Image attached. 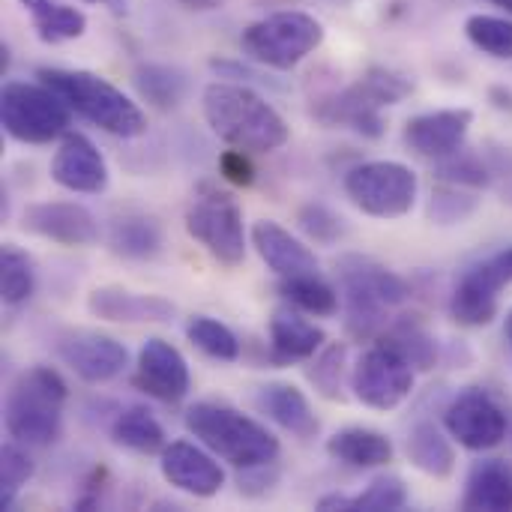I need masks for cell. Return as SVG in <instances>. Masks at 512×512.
<instances>
[{"instance_id":"cell-40","label":"cell","mask_w":512,"mask_h":512,"mask_svg":"<svg viewBox=\"0 0 512 512\" xmlns=\"http://www.w3.org/2000/svg\"><path fill=\"white\" fill-rule=\"evenodd\" d=\"M33 459L21 450V444H6L0 453V504L3 510H12L18 492L27 486V480L33 477Z\"/></svg>"},{"instance_id":"cell-8","label":"cell","mask_w":512,"mask_h":512,"mask_svg":"<svg viewBox=\"0 0 512 512\" xmlns=\"http://www.w3.org/2000/svg\"><path fill=\"white\" fill-rule=\"evenodd\" d=\"M0 120L6 135L21 144H51L66 135L72 108L42 81H6L0 93Z\"/></svg>"},{"instance_id":"cell-35","label":"cell","mask_w":512,"mask_h":512,"mask_svg":"<svg viewBox=\"0 0 512 512\" xmlns=\"http://www.w3.org/2000/svg\"><path fill=\"white\" fill-rule=\"evenodd\" d=\"M345 372H348V345L333 342L321 348L318 360L306 375L327 402H345Z\"/></svg>"},{"instance_id":"cell-36","label":"cell","mask_w":512,"mask_h":512,"mask_svg":"<svg viewBox=\"0 0 512 512\" xmlns=\"http://www.w3.org/2000/svg\"><path fill=\"white\" fill-rule=\"evenodd\" d=\"M465 33L474 48L495 60H512V15H471L465 21Z\"/></svg>"},{"instance_id":"cell-13","label":"cell","mask_w":512,"mask_h":512,"mask_svg":"<svg viewBox=\"0 0 512 512\" xmlns=\"http://www.w3.org/2000/svg\"><path fill=\"white\" fill-rule=\"evenodd\" d=\"M444 429L465 450L486 453V450H495L507 441L510 420L492 396H486L483 390H465L447 405Z\"/></svg>"},{"instance_id":"cell-29","label":"cell","mask_w":512,"mask_h":512,"mask_svg":"<svg viewBox=\"0 0 512 512\" xmlns=\"http://www.w3.org/2000/svg\"><path fill=\"white\" fill-rule=\"evenodd\" d=\"M276 291L288 306L300 309L303 315H315V318H333L342 306V294L318 273L288 276L279 282Z\"/></svg>"},{"instance_id":"cell-50","label":"cell","mask_w":512,"mask_h":512,"mask_svg":"<svg viewBox=\"0 0 512 512\" xmlns=\"http://www.w3.org/2000/svg\"><path fill=\"white\" fill-rule=\"evenodd\" d=\"M330 3H336V6H351L354 0H330Z\"/></svg>"},{"instance_id":"cell-34","label":"cell","mask_w":512,"mask_h":512,"mask_svg":"<svg viewBox=\"0 0 512 512\" xmlns=\"http://www.w3.org/2000/svg\"><path fill=\"white\" fill-rule=\"evenodd\" d=\"M186 336L201 354L219 363H234L240 357V339L231 333V327H225L222 321L210 315H192L186 321Z\"/></svg>"},{"instance_id":"cell-5","label":"cell","mask_w":512,"mask_h":512,"mask_svg":"<svg viewBox=\"0 0 512 512\" xmlns=\"http://www.w3.org/2000/svg\"><path fill=\"white\" fill-rule=\"evenodd\" d=\"M336 276L342 285L345 330L360 342L375 339L387 327V312L411 297V288L399 273L363 255L339 258Z\"/></svg>"},{"instance_id":"cell-49","label":"cell","mask_w":512,"mask_h":512,"mask_svg":"<svg viewBox=\"0 0 512 512\" xmlns=\"http://www.w3.org/2000/svg\"><path fill=\"white\" fill-rule=\"evenodd\" d=\"M489 3H495L498 9H504L507 15H512V0H489Z\"/></svg>"},{"instance_id":"cell-6","label":"cell","mask_w":512,"mask_h":512,"mask_svg":"<svg viewBox=\"0 0 512 512\" xmlns=\"http://www.w3.org/2000/svg\"><path fill=\"white\" fill-rule=\"evenodd\" d=\"M36 78L84 120L117 138H138L147 132V114L117 84L87 69H39Z\"/></svg>"},{"instance_id":"cell-24","label":"cell","mask_w":512,"mask_h":512,"mask_svg":"<svg viewBox=\"0 0 512 512\" xmlns=\"http://www.w3.org/2000/svg\"><path fill=\"white\" fill-rule=\"evenodd\" d=\"M462 510L510 512L512 510V465L504 459L477 462L468 474Z\"/></svg>"},{"instance_id":"cell-47","label":"cell","mask_w":512,"mask_h":512,"mask_svg":"<svg viewBox=\"0 0 512 512\" xmlns=\"http://www.w3.org/2000/svg\"><path fill=\"white\" fill-rule=\"evenodd\" d=\"M492 99H498V102H495L498 108H510V111H512V93H510V90H504V87H492Z\"/></svg>"},{"instance_id":"cell-9","label":"cell","mask_w":512,"mask_h":512,"mask_svg":"<svg viewBox=\"0 0 512 512\" xmlns=\"http://www.w3.org/2000/svg\"><path fill=\"white\" fill-rule=\"evenodd\" d=\"M186 231L222 267L243 264V258H246L243 207L237 204V198L231 192H222V189L204 183L186 210Z\"/></svg>"},{"instance_id":"cell-23","label":"cell","mask_w":512,"mask_h":512,"mask_svg":"<svg viewBox=\"0 0 512 512\" xmlns=\"http://www.w3.org/2000/svg\"><path fill=\"white\" fill-rule=\"evenodd\" d=\"M255 405L267 420H273L279 429H285L288 435L300 441H312L321 432V420L315 417V408L309 405L303 390H297L294 384L273 381V384L258 387Z\"/></svg>"},{"instance_id":"cell-38","label":"cell","mask_w":512,"mask_h":512,"mask_svg":"<svg viewBox=\"0 0 512 512\" xmlns=\"http://www.w3.org/2000/svg\"><path fill=\"white\" fill-rule=\"evenodd\" d=\"M435 174L441 183H453V186H468V189H486L495 180V171L489 165V159L477 156V153H453L450 159L435 162Z\"/></svg>"},{"instance_id":"cell-7","label":"cell","mask_w":512,"mask_h":512,"mask_svg":"<svg viewBox=\"0 0 512 512\" xmlns=\"http://www.w3.org/2000/svg\"><path fill=\"white\" fill-rule=\"evenodd\" d=\"M321 42H324V24L300 9L273 12L261 21H252L240 33L243 54L252 63L279 72L300 66L309 54L321 48Z\"/></svg>"},{"instance_id":"cell-12","label":"cell","mask_w":512,"mask_h":512,"mask_svg":"<svg viewBox=\"0 0 512 512\" xmlns=\"http://www.w3.org/2000/svg\"><path fill=\"white\" fill-rule=\"evenodd\" d=\"M414 372L417 369L381 339L357 360L351 390L372 411H396L414 393Z\"/></svg>"},{"instance_id":"cell-22","label":"cell","mask_w":512,"mask_h":512,"mask_svg":"<svg viewBox=\"0 0 512 512\" xmlns=\"http://www.w3.org/2000/svg\"><path fill=\"white\" fill-rule=\"evenodd\" d=\"M267 336H270V360L273 366H291V363H303V360H312L327 336L321 327L309 324L300 309L294 306H285V309H276L270 315V324H267Z\"/></svg>"},{"instance_id":"cell-14","label":"cell","mask_w":512,"mask_h":512,"mask_svg":"<svg viewBox=\"0 0 512 512\" xmlns=\"http://www.w3.org/2000/svg\"><path fill=\"white\" fill-rule=\"evenodd\" d=\"M54 351L84 384H108L129 366L126 345L96 330H66L57 336Z\"/></svg>"},{"instance_id":"cell-43","label":"cell","mask_w":512,"mask_h":512,"mask_svg":"<svg viewBox=\"0 0 512 512\" xmlns=\"http://www.w3.org/2000/svg\"><path fill=\"white\" fill-rule=\"evenodd\" d=\"M276 480H279V471H276V462H270V465H258V468H243L237 477V486H240V495L261 498L270 492V486H276Z\"/></svg>"},{"instance_id":"cell-26","label":"cell","mask_w":512,"mask_h":512,"mask_svg":"<svg viewBox=\"0 0 512 512\" xmlns=\"http://www.w3.org/2000/svg\"><path fill=\"white\" fill-rule=\"evenodd\" d=\"M108 249L126 261L156 258L162 249V225L144 213L117 216L108 228Z\"/></svg>"},{"instance_id":"cell-48","label":"cell","mask_w":512,"mask_h":512,"mask_svg":"<svg viewBox=\"0 0 512 512\" xmlns=\"http://www.w3.org/2000/svg\"><path fill=\"white\" fill-rule=\"evenodd\" d=\"M504 336H507V342H510L512 348V309L507 312V324H504Z\"/></svg>"},{"instance_id":"cell-17","label":"cell","mask_w":512,"mask_h":512,"mask_svg":"<svg viewBox=\"0 0 512 512\" xmlns=\"http://www.w3.org/2000/svg\"><path fill=\"white\" fill-rule=\"evenodd\" d=\"M474 111L471 108H441V111H426L417 114L405 123L402 141L411 153L441 162L450 159L465 147V138L471 132Z\"/></svg>"},{"instance_id":"cell-28","label":"cell","mask_w":512,"mask_h":512,"mask_svg":"<svg viewBox=\"0 0 512 512\" xmlns=\"http://www.w3.org/2000/svg\"><path fill=\"white\" fill-rule=\"evenodd\" d=\"M405 453H408V462L426 477L447 480L456 471V450L435 423H417L408 435Z\"/></svg>"},{"instance_id":"cell-18","label":"cell","mask_w":512,"mask_h":512,"mask_svg":"<svg viewBox=\"0 0 512 512\" xmlns=\"http://www.w3.org/2000/svg\"><path fill=\"white\" fill-rule=\"evenodd\" d=\"M51 180L78 195H99L108 189L111 174L105 156L87 135L66 132L51 159Z\"/></svg>"},{"instance_id":"cell-44","label":"cell","mask_w":512,"mask_h":512,"mask_svg":"<svg viewBox=\"0 0 512 512\" xmlns=\"http://www.w3.org/2000/svg\"><path fill=\"white\" fill-rule=\"evenodd\" d=\"M105 486H108V468H93L90 477L84 480V489L81 495L75 498V510H96L102 504V495H105Z\"/></svg>"},{"instance_id":"cell-3","label":"cell","mask_w":512,"mask_h":512,"mask_svg":"<svg viewBox=\"0 0 512 512\" xmlns=\"http://www.w3.org/2000/svg\"><path fill=\"white\" fill-rule=\"evenodd\" d=\"M69 387L51 366L21 372L3 402L6 435L27 447H51L63 435V408Z\"/></svg>"},{"instance_id":"cell-2","label":"cell","mask_w":512,"mask_h":512,"mask_svg":"<svg viewBox=\"0 0 512 512\" xmlns=\"http://www.w3.org/2000/svg\"><path fill=\"white\" fill-rule=\"evenodd\" d=\"M411 93H414V81L408 75L387 66H372L354 84L318 96L312 114L324 126H342L363 138H381L387 129L381 111L402 102Z\"/></svg>"},{"instance_id":"cell-37","label":"cell","mask_w":512,"mask_h":512,"mask_svg":"<svg viewBox=\"0 0 512 512\" xmlns=\"http://www.w3.org/2000/svg\"><path fill=\"white\" fill-rule=\"evenodd\" d=\"M408 486L402 477H393V474H384V477H375L366 492L354 495L348 512H399L408 507Z\"/></svg>"},{"instance_id":"cell-15","label":"cell","mask_w":512,"mask_h":512,"mask_svg":"<svg viewBox=\"0 0 512 512\" xmlns=\"http://www.w3.org/2000/svg\"><path fill=\"white\" fill-rule=\"evenodd\" d=\"M132 387L159 399L165 405H177L192 390V375L186 357L165 339L153 336L138 351V366L132 375Z\"/></svg>"},{"instance_id":"cell-39","label":"cell","mask_w":512,"mask_h":512,"mask_svg":"<svg viewBox=\"0 0 512 512\" xmlns=\"http://www.w3.org/2000/svg\"><path fill=\"white\" fill-rule=\"evenodd\" d=\"M480 207V198L465 192V186H453V183H441L426 207V216L435 225H459L468 216H474V210Z\"/></svg>"},{"instance_id":"cell-1","label":"cell","mask_w":512,"mask_h":512,"mask_svg":"<svg viewBox=\"0 0 512 512\" xmlns=\"http://www.w3.org/2000/svg\"><path fill=\"white\" fill-rule=\"evenodd\" d=\"M207 126L231 147L246 153H276L291 141L285 117L249 84L213 81L201 96Z\"/></svg>"},{"instance_id":"cell-42","label":"cell","mask_w":512,"mask_h":512,"mask_svg":"<svg viewBox=\"0 0 512 512\" xmlns=\"http://www.w3.org/2000/svg\"><path fill=\"white\" fill-rule=\"evenodd\" d=\"M219 174L228 180V183H234V186H252L255 183V165H252V159H249V153L246 150H237V147H231V150H225L222 156H219Z\"/></svg>"},{"instance_id":"cell-33","label":"cell","mask_w":512,"mask_h":512,"mask_svg":"<svg viewBox=\"0 0 512 512\" xmlns=\"http://www.w3.org/2000/svg\"><path fill=\"white\" fill-rule=\"evenodd\" d=\"M36 291V264L27 252L3 246L0 252V297L6 306H21Z\"/></svg>"},{"instance_id":"cell-4","label":"cell","mask_w":512,"mask_h":512,"mask_svg":"<svg viewBox=\"0 0 512 512\" xmlns=\"http://www.w3.org/2000/svg\"><path fill=\"white\" fill-rule=\"evenodd\" d=\"M186 429L231 468H258L279 459V438L249 414L222 405L198 402L186 411Z\"/></svg>"},{"instance_id":"cell-21","label":"cell","mask_w":512,"mask_h":512,"mask_svg":"<svg viewBox=\"0 0 512 512\" xmlns=\"http://www.w3.org/2000/svg\"><path fill=\"white\" fill-rule=\"evenodd\" d=\"M252 246L261 255V261L279 276H303V273H318V258L315 252L297 240L288 228H282L273 219H261L252 225Z\"/></svg>"},{"instance_id":"cell-27","label":"cell","mask_w":512,"mask_h":512,"mask_svg":"<svg viewBox=\"0 0 512 512\" xmlns=\"http://www.w3.org/2000/svg\"><path fill=\"white\" fill-rule=\"evenodd\" d=\"M18 3L30 15L36 36L48 45L72 42L87 33V15L75 6H66L60 0H18Z\"/></svg>"},{"instance_id":"cell-45","label":"cell","mask_w":512,"mask_h":512,"mask_svg":"<svg viewBox=\"0 0 512 512\" xmlns=\"http://www.w3.org/2000/svg\"><path fill=\"white\" fill-rule=\"evenodd\" d=\"M84 3L105 6V9H108V12H114V15H126V9H129V0H84Z\"/></svg>"},{"instance_id":"cell-19","label":"cell","mask_w":512,"mask_h":512,"mask_svg":"<svg viewBox=\"0 0 512 512\" xmlns=\"http://www.w3.org/2000/svg\"><path fill=\"white\" fill-rule=\"evenodd\" d=\"M219 456L201 450L189 441H174L159 456V471L168 486L192 495V498H213L225 486V471L216 462Z\"/></svg>"},{"instance_id":"cell-32","label":"cell","mask_w":512,"mask_h":512,"mask_svg":"<svg viewBox=\"0 0 512 512\" xmlns=\"http://www.w3.org/2000/svg\"><path fill=\"white\" fill-rule=\"evenodd\" d=\"M381 339L387 345H393L417 372H429L438 363V342H435V336L420 321H414V318H405V321L393 324Z\"/></svg>"},{"instance_id":"cell-46","label":"cell","mask_w":512,"mask_h":512,"mask_svg":"<svg viewBox=\"0 0 512 512\" xmlns=\"http://www.w3.org/2000/svg\"><path fill=\"white\" fill-rule=\"evenodd\" d=\"M186 9H195V12H213V9H219L225 0H180Z\"/></svg>"},{"instance_id":"cell-10","label":"cell","mask_w":512,"mask_h":512,"mask_svg":"<svg viewBox=\"0 0 512 512\" xmlns=\"http://www.w3.org/2000/svg\"><path fill=\"white\" fill-rule=\"evenodd\" d=\"M345 195L372 219H402L414 210L420 180L417 174L390 159L360 162L345 174Z\"/></svg>"},{"instance_id":"cell-11","label":"cell","mask_w":512,"mask_h":512,"mask_svg":"<svg viewBox=\"0 0 512 512\" xmlns=\"http://www.w3.org/2000/svg\"><path fill=\"white\" fill-rule=\"evenodd\" d=\"M512 285V246L468 267L450 297V315L462 327H489L501 309V291Z\"/></svg>"},{"instance_id":"cell-30","label":"cell","mask_w":512,"mask_h":512,"mask_svg":"<svg viewBox=\"0 0 512 512\" xmlns=\"http://www.w3.org/2000/svg\"><path fill=\"white\" fill-rule=\"evenodd\" d=\"M111 441L129 453H138V456H153V453H162L168 447L162 423L147 408H138V405L126 408L114 417Z\"/></svg>"},{"instance_id":"cell-16","label":"cell","mask_w":512,"mask_h":512,"mask_svg":"<svg viewBox=\"0 0 512 512\" xmlns=\"http://www.w3.org/2000/svg\"><path fill=\"white\" fill-rule=\"evenodd\" d=\"M21 228L33 237L60 243V246H72V249H84L99 243L102 231L96 216L75 204V201H39L30 204L21 213Z\"/></svg>"},{"instance_id":"cell-25","label":"cell","mask_w":512,"mask_h":512,"mask_svg":"<svg viewBox=\"0 0 512 512\" xmlns=\"http://www.w3.org/2000/svg\"><path fill=\"white\" fill-rule=\"evenodd\" d=\"M327 453H330V459H336V462H342L348 468L372 471V468L390 465L393 456H396V447H393V441L384 432L351 426V429L336 432L327 441Z\"/></svg>"},{"instance_id":"cell-31","label":"cell","mask_w":512,"mask_h":512,"mask_svg":"<svg viewBox=\"0 0 512 512\" xmlns=\"http://www.w3.org/2000/svg\"><path fill=\"white\" fill-rule=\"evenodd\" d=\"M132 81H135V90L141 93V99L159 111L177 108L189 93L186 72H180L177 66H168V63H141L135 69Z\"/></svg>"},{"instance_id":"cell-41","label":"cell","mask_w":512,"mask_h":512,"mask_svg":"<svg viewBox=\"0 0 512 512\" xmlns=\"http://www.w3.org/2000/svg\"><path fill=\"white\" fill-rule=\"evenodd\" d=\"M297 222H300L303 234L312 243H321V246H333V243H339L348 234L345 219L339 213H333L330 207H324V204H306V207H300Z\"/></svg>"},{"instance_id":"cell-20","label":"cell","mask_w":512,"mask_h":512,"mask_svg":"<svg viewBox=\"0 0 512 512\" xmlns=\"http://www.w3.org/2000/svg\"><path fill=\"white\" fill-rule=\"evenodd\" d=\"M87 309L99 321L111 324H168L174 303L156 294H138L120 285H102L87 294Z\"/></svg>"}]
</instances>
